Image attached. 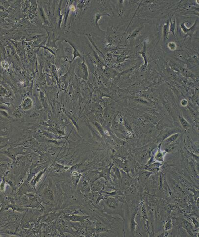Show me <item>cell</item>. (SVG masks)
I'll use <instances>...</instances> for the list:
<instances>
[{
  "instance_id": "6da1fadb",
  "label": "cell",
  "mask_w": 199,
  "mask_h": 237,
  "mask_svg": "<svg viewBox=\"0 0 199 237\" xmlns=\"http://www.w3.org/2000/svg\"><path fill=\"white\" fill-rule=\"evenodd\" d=\"M162 143L161 142L160 144H159L158 146V149L156 153V154L154 156V159H155L156 160L160 162H163L164 161V156H165V154L166 153V152H165V153L163 152L161 150V146L162 145Z\"/></svg>"
},
{
  "instance_id": "7a4b0ae2",
  "label": "cell",
  "mask_w": 199,
  "mask_h": 237,
  "mask_svg": "<svg viewBox=\"0 0 199 237\" xmlns=\"http://www.w3.org/2000/svg\"><path fill=\"white\" fill-rule=\"evenodd\" d=\"M113 166V164L112 165V166L109 168L108 169H105L103 170L100 173V176H99V178H101V177H103L104 179H105L106 180H110V176L111 174V170L112 168V167Z\"/></svg>"
},
{
  "instance_id": "3957f363",
  "label": "cell",
  "mask_w": 199,
  "mask_h": 237,
  "mask_svg": "<svg viewBox=\"0 0 199 237\" xmlns=\"http://www.w3.org/2000/svg\"><path fill=\"white\" fill-rule=\"evenodd\" d=\"M122 172V171H121ZM123 173L122 172L121 174L122 175V182L123 183V185L126 187V188H128V187L131 185V180L130 178L127 176V174L125 172H123Z\"/></svg>"
},
{
  "instance_id": "277c9868",
  "label": "cell",
  "mask_w": 199,
  "mask_h": 237,
  "mask_svg": "<svg viewBox=\"0 0 199 237\" xmlns=\"http://www.w3.org/2000/svg\"><path fill=\"white\" fill-rule=\"evenodd\" d=\"M106 204L109 208L111 209H115L118 206L117 201L112 197H110L107 199Z\"/></svg>"
},
{
  "instance_id": "5b68a950",
  "label": "cell",
  "mask_w": 199,
  "mask_h": 237,
  "mask_svg": "<svg viewBox=\"0 0 199 237\" xmlns=\"http://www.w3.org/2000/svg\"><path fill=\"white\" fill-rule=\"evenodd\" d=\"M179 134L178 133H174V134L168 137L167 139H166L163 141L170 143V144H171V143H173L175 142V141L177 140L178 138L179 137Z\"/></svg>"
},
{
  "instance_id": "8992f818",
  "label": "cell",
  "mask_w": 199,
  "mask_h": 237,
  "mask_svg": "<svg viewBox=\"0 0 199 237\" xmlns=\"http://www.w3.org/2000/svg\"><path fill=\"white\" fill-rule=\"evenodd\" d=\"M182 226L185 229L189 234H192V231L193 230V227L190 223L189 222L186 220L183 219L182 221Z\"/></svg>"
},
{
  "instance_id": "52a82bcc",
  "label": "cell",
  "mask_w": 199,
  "mask_h": 237,
  "mask_svg": "<svg viewBox=\"0 0 199 237\" xmlns=\"http://www.w3.org/2000/svg\"><path fill=\"white\" fill-rule=\"evenodd\" d=\"M178 118H179V122L180 123L181 126H182V127L185 130H188L189 128L190 127V124L182 116H181L179 115L178 116Z\"/></svg>"
},
{
  "instance_id": "ba28073f",
  "label": "cell",
  "mask_w": 199,
  "mask_h": 237,
  "mask_svg": "<svg viewBox=\"0 0 199 237\" xmlns=\"http://www.w3.org/2000/svg\"><path fill=\"white\" fill-rule=\"evenodd\" d=\"M136 213H137V210L135 211V212H134L133 214L132 215L131 220V224H130L131 229V231L132 233L134 232V230H135V229L136 223H135V217L136 214Z\"/></svg>"
},
{
  "instance_id": "9c48e42d",
  "label": "cell",
  "mask_w": 199,
  "mask_h": 237,
  "mask_svg": "<svg viewBox=\"0 0 199 237\" xmlns=\"http://www.w3.org/2000/svg\"><path fill=\"white\" fill-rule=\"evenodd\" d=\"M102 187V182L99 181L94 182L92 185V189L93 191H98L100 190Z\"/></svg>"
},
{
  "instance_id": "30bf717a",
  "label": "cell",
  "mask_w": 199,
  "mask_h": 237,
  "mask_svg": "<svg viewBox=\"0 0 199 237\" xmlns=\"http://www.w3.org/2000/svg\"><path fill=\"white\" fill-rule=\"evenodd\" d=\"M144 170H145L146 171H148L151 172H157L159 171L160 170V168H155L153 167L152 166H150V165H146L144 167Z\"/></svg>"
},
{
  "instance_id": "8fae6325",
  "label": "cell",
  "mask_w": 199,
  "mask_h": 237,
  "mask_svg": "<svg viewBox=\"0 0 199 237\" xmlns=\"http://www.w3.org/2000/svg\"><path fill=\"white\" fill-rule=\"evenodd\" d=\"M175 143H171V144L167 145L165 149V151L166 153H170L175 148Z\"/></svg>"
},
{
  "instance_id": "7c38bea8",
  "label": "cell",
  "mask_w": 199,
  "mask_h": 237,
  "mask_svg": "<svg viewBox=\"0 0 199 237\" xmlns=\"http://www.w3.org/2000/svg\"><path fill=\"white\" fill-rule=\"evenodd\" d=\"M66 42H68L70 44V45L72 46V47L73 48V49H74V53H73L74 58H73V60H74V59L75 58H76L77 57H81V55H80V53H79L78 51L77 50V49H76L75 47V46H74L73 45V44L72 43H71L70 42H69V41H66Z\"/></svg>"
},
{
  "instance_id": "4fadbf2b",
  "label": "cell",
  "mask_w": 199,
  "mask_h": 237,
  "mask_svg": "<svg viewBox=\"0 0 199 237\" xmlns=\"http://www.w3.org/2000/svg\"><path fill=\"white\" fill-rule=\"evenodd\" d=\"M172 227V221L171 219H168L166 222V224L165 225V230L166 231H168L169 230H171Z\"/></svg>"
},
{
  "instance_id": "5bb4252c",
  "label": "cell",
  "mask_w": 199,
  "mask_h": 237,
  "mask_svg": "<svg viewBox=\"0 0 199 237\" xmlns=\"http://www.w3.org/2000/svg\"><path fill=\"white\" fill-rule=\"evenodd\" d=\"M148 165H150V166H152L153 167L155 168H160V167L162 166V164L161 162H153L152 163L149 164Z\"/></svg>"
},
{
  "instance_id": "9a60e30c",
  "label": "cell",
  "mask_w": 199,
  "mask_h": 237,
  "mask_svg": "<svg viewBox=\"0 0 199 237\" xmlns=\"http://www.w3.org/2000/svg\"><path fill=\"white\" fill-rule=\"evenodd\" d=\"M98 232H104L106 231L105 229L104 228L103 226H102L101 225H99L97 226V228L96 229Z\"/></svg>"
},
{
  "instance_id": "2e32d148",
  "label": "cell",
  "mask_w": 199,
  "mask_h": 237,
  "mask_svg": "<svg viewBox=\"0 0 199 237\" xmlns=\"http://www.w3.org/2000/svg\"><path fill=\"white\" fill-rule=\"evenodd\" d=\"M96 126L98 128V129L99 130V131L100 132V133L102 134V135H104V131H103L102 128L100 126V125H99V124H97Z\"/></svg>"
},
{
  "instance_id": "e0dca14e",
  "label": "cell",
  "mask_w": 199,
  "mask_h": 237,
  "mask_svg": "<svg viewBox=\"0 0 199 237\" xmlns=\"http://www.w3.org/2000/svg\"><path fill=\"white\" fill-rule=\"evenodd\" d=\"M192 221H193V222L195 224V226L197 227H198L199 226V223H198V222L194 218H192Z\"/></svg>"
}]
</instances>
